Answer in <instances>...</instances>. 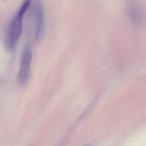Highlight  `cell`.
Returning a JSON list of instances; mask_svg holds the SVG:
<instances>
[{
  "instance_id": "obj_4",
  "label": "cell",
  "mask_w": 146,
  "mask_h": 146,
  "mask_svg": "<svg viewBox=\"0 0 146 146\" xmlns=\"http://www.w3.org/2000/svg\"><path fill=\"white\" fill-rule=\"evenodd\" d=\"M129 15L131 17L132 20L135 22V24H139L140 22L142 21V15H141V12L138 10L137 8H131L129 11Z\"/></svg>"
},
{
  "instance_id": "obj_3",
  "label": "cell",
  "mask_w": 146,
  "mask_h": 146,
  "mask_svg": "<svg viewBox=\"0 0 146 146\" xmlns=\"http://www.w3.org/2000/svg\"><path fill=\"white\" fill-rule=\"evenodd\" d=\"M35 36L36 40L41 38L44 31V12H43V7L40 3L35 7Z\"/></svg>"
},
{
  "instance_id": "obj_2",
  "label": "cell",
  "mask_w": 146,
  "mask_h": 146,
  "mask_svg": "<svg viewBox=\"0 0 146 146\" xmlns=\"http://www.w3.org/2000/svg\"><path fill=\"white\" fill-rule=\"evenodd\" d=\"M31 62H32V51L30 47L27 45L23 48V51L21 53L20 64H19L18 81L20 84H25L30 77Z\"/></svg>"
},
{
  "instance_id": "obj_1",
  "label": "cell",
  "mask_w": 146,
  "mask_h": 146,
  "mask_svg": "<svg viewBox=\"0 0 146 146\" xmlns=\"http://www.w3.org/2000/svg\"><path fill=\"white\" fill-rule=\"evenodd\" d=\"M32 0H24L22 6L18 10V12L14 15L12 20L10 21L8 28L6 31V35H5V43L8 49L12 50L16 45L17 41H18L19 37L21 35V30H22V20L23 16H24L25 12L28 9L29 5H30Z\"/></svg>"
}]
</instances>
